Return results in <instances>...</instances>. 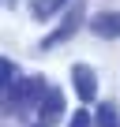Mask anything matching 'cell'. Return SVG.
<instances>
[{"mask_svg": "<svg viewBox=\"0 0 120 127\" xmlns=\"http://www.w3.org/2000/svg\"><path fill=\"white\" fill-rule=\"evenodd\" d=\"M71 82H75V94H79L83 101H94V94H98V75L86 67V64H75V67H71Z\"/></svg>", "mask_w": 120, "mask_h": 127, "instance_id": "1", "label": "cell"}, {"mask_svg": "<svg viewBox=\"0 0 120 127\" xmlns=\"http://www.w3.org/2000/svg\"><path fill=\"white\" fill-rule=\"evenodd\" d=\"M60 112H64V94L49 90V94H45V101L38 105V123H41V127H49V123H56V120H60Z\"/></svg>", "mask_w": 120, "mask_h": 127, "instance_id": "2", "label": "cell"}, {"mask_svg": "<svg viewBox=\"0 0 120 127\" xmlns=\"http://www.w3.org/2000/svg\"><path fill=\"white\" fill-rule=\"evenodd\" d=\"M90 30L98 37H120V11H98L90 19Z\"/></svg>", "mask_w": 120, "mask_h": 127, "instance_id": "3", "label": "cell"}, {"mask_svg": "<svg viewBox=\"0 0 120 127\" xmlns=\"http://www.w3.org/2000/svg\"><path fill=\"white\" fill-rule=\"evenodd\" d=\"M79 23H83V8L79 4H71V11H68V19L60 23V30L45 41V45H60V41H68V37H75V30H79Z\"/></svg>", "mask_w": 120, "mask_h": 127, "instance_id": "4", "label": "cell"}, {"mask_svg": "<svg viewBox=\"0 0 120 127\" xmlns=\"http://www.w3.org/2000/svg\"><path fill=\"white\" fill-rule=\"evenodd\" d=\"M98 127H120V120H116V108H113V105H101V108H98Z\"/></svg>", "mask_w": 120, "mask_h": 127, "instance_id": "5", "label": "cell"}, {"mask_svg": "<svg viewBox=\"0 0 120 127\" xmlns=\"http://www.w3.org/2000/svg\"><path fill=\"white\" fill-rule=\"evenodd\" d=\"M11 79H15V64H11V60H0V82L11 86Z\"/></svg>", "mask_w": 120, "mask_h": 127, "instance_id": "6", "label": "cell"}, {"mask_svg": "<svg viewBox=\"0 0 120 127\" xmlns=\"http://www.w3.org/2000/svg\"><path fill=\"white\" fill-rule=\"evenodd\" d=\"M60 4V0H38V8H34V15L38 19H45V15H53V8Z\"/></svg>", "mask_w": 120, "mask_h": 127, "instance_id": "7", "label": "cell"}, {"mask_svg": "<svg viewBox=\"0 0 120 127\" xmlns=\"http://www.w3.org/2000/svg\"><path fill=\"white\" fill-rule=\"evenodd\" d=\"M68 127H94V116H90V112H75Z\"/></svg>", "mask_w": 120, "mask_h": 127, "instance_id": "8", "label": "cell"}]
</instances>
